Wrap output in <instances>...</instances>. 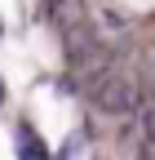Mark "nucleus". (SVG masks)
Instances as JSON below:
<instances>
[{"mask_svg": "<svg viewBox=\"0 0 155 160\" xmlns=\"http://www.w3.org/2000/svg\"><path fill=\"white\" fill-rule=\"evenodd\" d=\"M53 93H62V98H71V93H75V80H67V76H62V80H58V85H53Z\"/></svg>", "mask_w": 155, "mask_h": 160, "instance_id": "nucleus-6", "label": "nucleus"}, {"mask_svg": "<svg viewBox=\"0 0 155 160\" xmlns=\"http://www.w3.org/2000/svg\"><path fill=\"white\" fill-rule=\"evenodd\" d=\"M142 138L155 147V107H142Z\"/></svg>", "mask_w": 155, "mask_h": 160, "instance_id": "nucleus-4", "label": "nucleus"}, {"mask_svg": "<svg viewBox=\"0 0 155 160\" xmlns=\"http://www.w3.org/2000/svg\"><path fill=\"white\" fill-rule=\"evenodd\" d=\"M98 111H106V116H129L133 107H138V89L129 85V80H120V76H106L102 85H98Z\"/></svg>", "mask_w": 155, "mask_h": 160, "instance_id": "nucleus-1", "label": "nucleus"}, {"mask_svg": "<svg viewBox=\"0 0 155 160\" xmlns=\"http://www.w3.org/2000/svg\"><path fill=\"white\" fill-rule=\"evenodd\" d=\"M80 142H84V138H80V133H75V138H71V142L62 147V156H58V160H75V151H80Z\"/></svg>", "mask_w": 155, "mask_h": 160, "instance_id": "nucleus-5", "label": "nucleus"}, {"mask_svg": "<svg viewBox=\"0 0 155 160\" xmlns=\"http://www.w3.org/2000/svg\"><path fill=\"white\" fill-rule=\"evenodd\" d=\"M0 107H5V80H0Z\"/></svg>", "mask_w": 155, "mask_h": 160, "instance_id": "nucleus-7", "label": "nucleus"}, {"mask_svg": "<svg viewBox=\"0 0 155 160\" xmlns=\"http://www.w3.org/2000/svg\"><path fill=\"white\" fill-rule=\"evenodd\" d=\"M13 151H18V160H49L45 142L35 138L31 125H18V129H13Z\"/></svg>", "mask_w": 155, "mask_h": 160, "instance_id": "nucleus-2", "label": "nucleus"}, {"mask_svg": "<svg viewBox=\"0 0 155 160\" xmlns=\"http://www.w3.org/2000/svg\"><path fill=\"white\" fill-rule=\"evenodd\" d=\"M53 18H58L62 27L80 22V0H53Z\"/></svg>", "mask_w": 155, "mask_h": 160, "instance_id": "nucleus-3", "label": "nucleus"}]
</instances>
